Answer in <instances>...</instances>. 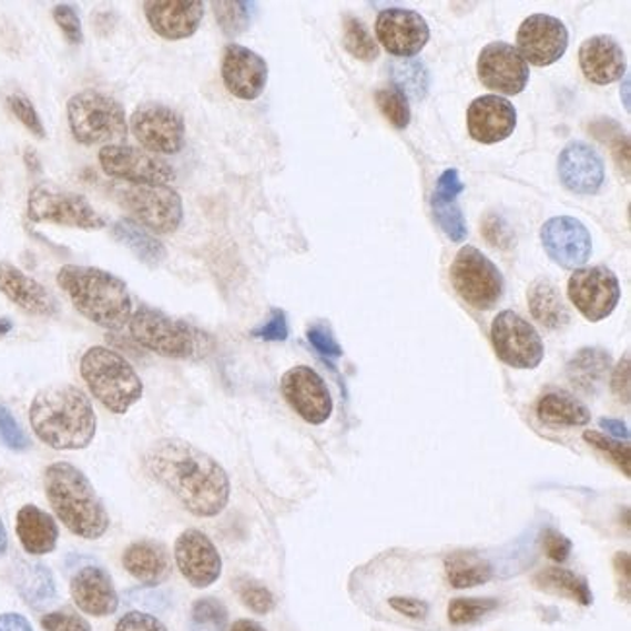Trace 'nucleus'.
I'll use <instances>...</instances> for the list:
<instances>
[{
	"mask_svg": "<svg viewBox=\"0 0 631 631\" xmlns=\"http://www.w3.org/2000/svg\"><path fill=\"white\" fill-rule=\"evenodd\" d=\"M146 468L181 506L196 517H214L230 501L226 470L208 452L183 439H160L146 452Z\"/></svg>",
	"mask_w": 631,
	"mask_h": 631,
	"instance_id": "nucleus-1",
	"label": "nucleus"
},
{
	"mask_svg": "<svg viewBox=\"0 0 631 631\" xmlns=\"http://www.w3.org/2000/svg\"><path fill=\"white\" fill-rule=\"evenodd\" d=\"M35 436L59 451L84 449L95 436L94 406L84 390L72 385H53L40 390L30 408Z\"/></svg>",
	"mask_w": 631,
	"mask_h": 631,
	"instance_id": "nucleus-2",
	"label": "nucleus"
},
{
	"mask_svg": "<svg viewBox=\"0 0 631 631\" xmlns=\"http://www.w3.org/2000/svg\"><path fill=\"white\" fill-rule=\"evenodd\" d=\"M59 286L88 320L121 330L133 317V297L125 282L95 266L67 265L57 276Z\"/></svg>",
	"mask_w": 631,
	"mask_h": 631,
	"instance_id": "nucleus-3",
	"label": "nucleus"
},
{
	"mask_svg": "<svg viewBox=\"0 0 631 631\" xmlns=\"http://www.w3.org/2000/svg\"><path fill=\"white\" fill-rule=\"evenodd\" d=\"M49 503L64 527L82 538H100L110 527V515L82 470L55 462L45 470Z\"/></svg>",
	"mask_w": 631,
	"mask_h": 631,
	"instance_id": "nucleus-4",
	"label": "nucleus"
},
{
	"mask_svg": "<svg viewBox=\"0 0 631 631\" xmlns=\"http://www.w3.org/2000/svg\"><path fill=\"white\" fill-rule=\"evenodd\" d=\"M129 330L142 348L173 359H203L214 350V338L187 320L142 305L129 320Z\"/></svg>",
	"mask_w": 631,
	"mask_h": 631,
	"instance_id": "nucleus-5",
	"label": "nucleus"
},
{
	"mask_svg": "<svg viewBox=\"0 0 631 631\" xmlns=\"http://www.w3.org/2000/svg\"><path fill=\"white\" fill-rule=\"evenodd\" d=\"M80 374L100 403L113 414H125L142 397L141 377L118 352L94 346L82 356Z\"/></svg>",
	"mask_w": 631,
	"mask_h": 631,
	"instance_id": "nucleus-6",
	"label": "nucleus"
},
{
	"mask_svg": "<svg viewBox=\"0 0 631 631\" xmlns=\"http://www.w3.org/2000/svg\"><path fill=\"white\" fill-rule=\"evenodd\" d=\"M67 115L72 136L84 146L125 139L129 131L125 108L115 98L98 90L72 95L67 105Z\"/></svg>",
	"mask_w": 631,
	"mask_h": 631,
	"instance_id": "nucleus-7",
	"label": "nucleus"
},
{
	"mask_svg": "<svg viewBox=\"0 0 631 631\" xmlns=\"http://www.w3.org/2000/svg\"><path fill=\"white\" fill-rule=\"evenodd\" d=\"M115 196L133 222L152 234H173L183 222V199L170 185H126L115 189Z\"/></svg>",
	"mask_w": 631,
	"mask_h": 631,
	"instance_id": "nucleus-8",
	"label": "nucleus"
},
{
	"mask_svg": "<svg viewBox=\"0 0 631 631\" xmlns=\"http://www.w3.org/2000/svg\"><path fill=\"white\" fill-rule=\"evenodd\" d=\"M452 288L470 307L488 312L503 296V276L498 266L476 247H462L451 265Z\"/></svg>",
	"mask_w": 631,
	"mask_h": 631,
	"instance_id": "nucleus-9",
	"label": "nucleus"
},
{
	"mask_svg": "<svg viewBox=\"0 0 631 631\" xmlns=\"http://www.w3.org/2000/svg\"><path fill=\"white\" fill-rule=\"evenodd\" d=\"M28 216L32 222H48L59 226L79 227V230H102L105 220L95 212L86 199L49 183H40L30 191Z\"/></svg>",
	"mask_w": 631,
	"mask_h": 631,
	"instance_id": "nucleus-10",
	"label": "nucleus"
},
{
	"mask_svg": "<svg viewBox=\"0 0 631 631\" xmlns=\"http://www.w3.org/2000/svg\"><path fill=\"white\" fill-rule=\"evenodd\" d=\"M491 344L498 358L515 369H535L545 359V343L537 328L519 313L501 312L491 323Z\"/></svg>",
	"mask_w": 631,
	"mask_h": 631,
	"instance_id": "nucleus-11",
	"label": "nucleus"
},
{
	"mask_svg": "<svg viewBox=\"0 0 631 631\" xmlns=\"http://www.w3.org/2000/svg\"><path fill=\"white\" fill-rule=\"evenodd\" d=\"M568 296L584 319L599 323L614 313L622 289L618 276L607 266H587L569 276Z\"/></svg>",
	"mask_w": 631,
	"mask_h": 631,
	"instance_id": "nucleus-12",
	"label": "nucleus"
},
{
	"mask_svg": "<svg viewBox=\"0 0 631 631\" xmlns=\"http://www.w3.org/2000/svg\"><path fill=\"white\" fill-rule=\"evenodd\" d=\"M134 139L150 154L172 156L185 146V119L164 103H141L131 118Z\"/></svg>",
	"mask_w": 631,
	"mask_h": 631,
	"instance_id": "nucleus-13",
	"label": "nucleus"
},
{
	"mask_svg": "<svg viewBox=\"0 0 631 631\" xmlns=\"http://www.w3.org/2000/svg\"><path fill=\"white\" fill-rule=\"evenodd\" d=\"M103 173L113 180L126 181L129 185L154 183L167 185L175 180V170L164 157L154 156L146 150L129 144H105L98 154Z\"/></svg>",
	"mask_w": 631,
	"mask_h": 631,
	"instance_id": "nucleus-14",
	"label": "nucleus"
},
{
	"mask_svg": "<svg viewBox=\"0 0 631 631\" xmlns=\"http://www.w3.org/2000/svg\"><path fill=\"white\" fill-rule=\"evenodd\" d=\"M569 33L558 18L532 14L522 22L517 33V51L525 63L550 67L568 51Z\"/></svg>",
	"mask_w": 631,
	"mask_h": 631,
	"instance_id": "nucleus-15",
	"label": "nucleus"
},
{
	"mask_svg": "<svg viewBox=\"0 0 631 631\" xmlns=\"http://www.w3.org/2000/svg\"><path fill=\"white\" fill-rule=\"evenodd\" d=\"M282 395L288 405L299 414L307 424L319 426L333 414V397L327 383L323 381L313 367L296 366L282 377Z\"/></svg>",
	"mask_w": 631,
	"mask_h": 631,
	"instance_id": "nucleus-16",
	"label": "nucleus"
},
{
	"mask_svg": "<svg viewBox=\"0 0 631 631\" xmlns=\"http://www.w3.org/2000/svg\"><path fill=\"white\" fill-rule=\"evenodd\" d=\"M478 79L491 92L503 95L521 94L529 84V64L525 63V59L513 45L493 41L486 45L478 57Z\"/></svg>",
	"mask_w": 631,
	"mask_h": 631,
	"instance_id": "nucleus-17",
	"label": "nucleus"
},
{
	"mask_svg": "<svg viewBox=\"0 0 631 631\" xmlns=\"http://www.w3.org/2000/svg\"><path fill=\"white\" fill-rule=\"evenodd\" d=\"M540 240L556 265L577 271L591 258L592 237L583 222L571 216H556L542 226Z\"/></svg>",
	"mask_w": 631,
	"mask_h": 631,
	"instance_id": "nucleus-18",
	"label": "nucleus"
},
{
	"mask_svg": "<svg viewBox=\"0 0 631 631\" xmlns=\"http://www.w3.org/2000/svg\"><path fill=\"white\" fill-rule=\"evenodd\" d=\"M375 33L390 55L410 59L420 53L429 41V26L418 12L408 9H387L379 12Z\"/></svg>",
	"mask_w": 631,
	"mask_h": 631,
	"instance_id": "nucleus-19",
	"label": "nucleus"
},
{
	"mask_svg": "<svg viewBox=\"0 0 631 631\" xmlns=\"http://www.w3.org/2000/svg\"><path fill=\"white\" fill-rule=\"evenodd\" d=\"M222 79L230 94L251 102L265 92L268 64L250 48H243L240 43H230L222 59Z\"/></svg>",
	"mask_w": 631,
	"mask_h": 631,
	"instance_id": "nucleus-20",
	"label": "nucleus"
},
{
	"mask_svg": "<svg viewBox=\"0 0 631 631\" xmlns=\"http://www.w3.org/2000/svg\"><path fill=\"white\" fill-rule=\"evenodd\" d=\"M175 560L181 573L196 589L211 587L222 573V558L211 538L196 529H189L175 542Z\"/></svg>",
	"mask_w": 631,
	"mask_h": 631,
	"instance_id": "nucleus-21",
	"label": "nucleus"
},
{
	"mask_svg": "<svg viewBox=\"0 0 631 631\" xmlns=\"http://www.w3.org/2000/svg\"><path fill=\"white\" fill-rule=\"evenodd\" d=\"M468 133L480 144H498L515 133L517 110L499 95H482L470 103L467 115Z\"/></svg>",
	"mask_w": 631,
	"mask_h": 631,
	"instance_id": "nucleus-22",
	"label": "nucleus"
},
{
	"mask_svg": "<svg viewBox=\"0 0 631 631\" xmlns=\"http://www.w3.org/2000/svg\"><path fill=\"white\" fill-rule=\"evenodd\" d=\"M144 14L150 28L164 40H185L195 35L204 18L201 0H149Z\"/></svg>",
	"mask_w": 631,
	"mask_h": 631,
	"instance_id": "nucleus-23",
	"label": "nucleus"
},
{
	"mask_svg": "<svg viewBox=\"0 0 631 631\" xmlns=\"http://www.w3.org/2000/svg\"><path fill=\"white\" fill-rule=\"evenodd\" d=\"M558 173L563 187L576 195H594L604 183V162L584 142H569L561 150Z\"/></svg>",
	"mask_w": 631,
	"mask_h": 631,
	"instance_id": "nucleus-24",
	"label": "nucleus"
},
{
	"mask_svg": "<svg viewBox=\"0 0 631 631\" xmlns=\"http://www.w3.org/2000/svg\"><path fill=\"white\" fill-rule=\"evenodd\" d=\"M579 67L592 84H612L625 72L622 45L612 35H592L579 49Z\"/></svg>",
	"mask_w": 631,
	"mask_h": 631,
	"instance_id": "nucleus-25",
	"label": "nucleus"
},
{
	"mask_svg": "<svg viewBox=\"0 0 631 631\" xmlns=\"http://www.w3.org/2000/svg\"><path fill=\"white\" fill-rule=\"evenodd\" d=\"M0 292L32 315L53 317L59 312L53 294L10 263H0Z\"/></svg>",
	"mask_w": 631,
	"mask_h": 631,
	"instance_id": "nucleus-26",
	"label": "nucleus"
},
{
	"mask_svg": "<svg viewBox=\"0 0 631 631\" xmlns=\"http://www.w3.org/2000/svg\"><path fill=\"white\" fill-rule=\"evenodd\" d=\"M71 592L77 607L86 614L110 615L118 610V591L102 568L80 569L72 579Z\"/></svg>",
	"mask_w": 631,
	"mask_h": 631,
	"instance_id": "nucleus-27",
	"label": "nucleus"
},
{
	"mask_svg": "<svg viewBox=\"0 0 631 631\" xmlns=\"http://www.w3.org/2000/svg\"><path fill=\"white\" fill-rule=\"evenodd\" d=\"M462 191H465V183L460 181L459 172L447 170L437 180L436 193L431 199L437 226L441 227V232L455 243L465 242L468 234L467 222H465L459 201H457Z\"/></svg>",
	"mask_w": 631,
	"mask_h": 631,
	"instance_id": "nucleus-28",
	"label": "nucleus"
},
{
	"mask_svg": "<svg viewBox=\"0 0 631 631\" xmlns=\"http://www.w3.org/2000/svg\"><path fill=\"white\" fill-rule=\"evenodd\" d=\"M17 532L28 553L41 556L55 550L59 538L55 519L40 507L26 506L18 511Z\"/></svg>",
	"mask_w": 631,
	"mask_h": 631,
	"instance_id": "nucleus-29",
	"label": "nucleus"
},
{
	"mask_svg": "<svg viewBox=\"0 0 631 631\" xmlns=\"http://www.w3.org/2000/svg\"><path fill=\"white\" fill-rule=\"evenodd\" d=\"M123 563L131 576L146 584H157L170 576V556L157 542H136L126 548Z\"/></svg>",
	"mask_w": 631,
	"mask_h": 631,
	"instance_id": "nucleus-30",
	"label": "nucleus"
},
{
	"mask_svg": "<svg viewBox=\"0 0 631 631\" xmlns=\"http://www.w3.org/2000/svg\"><path fill=\"white\" fill-rule=\"evenodd\" d=\"M529 307L532 317L550 330L563 328L569 323V309L560 289L550 278H538L529 288Z\"/></svg>",
	"mask_w": 631,
	"mask_h": 631,
	"instance_id": "nucleus-31",
	"label": "nucleus"
},
{
	"mask_svg": "<svg viewBox=\"0 0 631 631\" xmlns=\"http://www.w3.org/2000/svg\"><path fill=\"white\" fill-rule=\"evenodd\" d=\"M111 235L146 266H160L167 257L164 243L131 218L118 220L111 227Z\"/></svg>",
	"mask_w": 631,
	"mask_h": 631,
	"instance_id": "nucleus-32",
	"label": "nucleus"
},
{
	"mask_svg": "<svg viewBox=\"0 0 631 631\" xmlns=\"http://www.w3.org/2000/svg\"><path fill=\"white\" fill-rule=\"evenodd\" d=\"M612 367V358L607 350L600 348H583L577 352L568 364V379L573 387L592 395L599 390L600 385L607 379L608 372Z\"/></svg>",
	"mask_w": 631,
	"mask_h": 631,
	"instance_id": "nucleus-33",
	"label": "nucleus"
},
{
	"mask_svg": "<svg viewBox=\"0 0 631 631\" xmlns=\"http://www.w3.org/2000/svg\"><path fill=\"white\" fill-rule=\"evenodd\" d=\"M537 414L540 420L550 426L576 428V426H587L591 421V410L581 400H577L563 390L546 393L545 397L538 400Z\"/></svg>",
	"mask_w": 631,
	"mask_h": 631,
	"instance_id": "nucleus-34",
	"label": "nucleus"
},
{
	"mask_svg": "<svg viewBox=\"0 0 631 631\" xmlns=\"http://www.w3.org/2000/svg\"><path fill=\"white\" fill-rule=\"evenodd\" d=\"M445 576L452 589H472L488 583L493 569L490 561L472 550H457L445 558Z\"/></svg>",
	"mask_w": 631,
	"mask_h": 631,
	"instance_id": "nucleus-35",
	"label": "nucleus"
},
{
	"mask_svg": "<svg viewBox=\"0 0 631 631\" xmlns=\"http://www.w3.org/2000/svg\"><path fill=\"white\" fill-rule=\"evenodd\" d=\"M538 589L553 594H561L568 599L577 600L581 607H591L592 592L583 577L571 573L568 569L548 568L535 576Z\"/></svg>",
	"mask_w": 631,
	"mask_h": 631,
	"instance_id": "nucleus-36",
	"label": "nucleus"
},
{
	"mask_svg": "<svg viewBox=\"0 0 631 631\" xmlns=\"http://www.w3.org/2000/svg\"><path fill=\"white\" fill-rule=\"evenodd\" d=\"M18 589L32 607H48L55 599L53 576L45 566L24 563L18 571Z\"/></svg>",
	"mask_w": 631,
	"mask_h": 631,
	"instance_id": "nucleus-37",
	"label": "nucleus"
},
{
	"mask_svg": "<svg viewBox=\"0 0 631 631\" xmlns=\"http://www.w3.org/2000/svg\"><path fill=\"white\" fill-rule=\"evenodd\" d=\"M212 9H214L222 32L230 38H235L250 28L251 18L255 14L257 4H253V2H214Z\"/></svg>",
	"mask_w": 631,
	"mask_h": 631,
	"instance_id": "nucleus-38",
	"label": "nucleus"
},
{
	"mask_svg": "<svg viewBox=\"0 0 631 631\" xmlns=\"http://www.w3.org/2000/svg\"><path fill=\"white\" fill-rule=\"evenodd\" d=\"M375 102L390 125L405 131L410 125V103L408 95L398 86L381 88L375 92Z\"/></svg>",
	"mask_w": 631,
	"mask_h": 631,
	"instance_id": "nucleus-39",
	"label": "nucleus"
},
{
	"mask_svg": "<svg viewBox=\"0 0 631 631\" xmlns=\"http://www.w3.org/2000/svg\"><path fill=\"white\" fill-rule=\"evenodd\" d=\"M344 48L359 61H375L379 57V45L375 43L372 33L358 18L348 17L344 20Z\"/></svg>",
	"mask_w": 631,
	"mask_h": 631,
	"instance_id": "nucleus-40",
	"label": "nucleus"
},
{
	"mask_svg": "<svg viewBox=\"0 0 631 631\" xmlns=\"http://www.w3.org/2000/svg\"><path fill=\"white\" fill-rule=\"evenodd\" d=\"M227 610L218 599L196 600L189 631H226Z\"/></svg>",
	"mask_w": 631,
	"mask_h": 631,
	"instance_id": "nucleus-41",
	"label": "nucleus"
},
{
	"mask_svg": "<svg viewBox=\"0 0 631 631\" xmlns=\"http://www.w3.org/2000/svg\"><path fill=\"white\" fill-rule=\"evenodd\" d=\"M496 599H455L449 602L447 618L452 625H468L498 608Z\"/></svg>",
	"mask_w": 631,
	"mask_h": 631,
	"instance_id": "nucleus-42",
	"label": "nucleus"
},
{
	"mask_svg": "<svg viewBox=\"0 0 631 631\" xmlns=\"http://www.w3.org/2000/svg\"><path fill=\"white\" fill-rule=\"evenodd\" d=\"M592 131L600 141L610 144L615 162L625 170V177H628V172H630V141H628V136L620 129V125H615L614 121H610V119L607 121L602 119L597 125H592Z\"/></svg>",
	"mask_w": 631,
	"mask_h": 631,
	"instance_id": "nucleus-43",
	"label": "nucleus"
},
{
	"mask_svg": "<svg viewBox=\"0 0 631 631\" xmlns=\"http://www.w3.org/2000/svg\"><path fill=\"white\" fill-rule=\"evenodd\" d=\"M583 439L587 444H591L594 449L608 455L614 460L615 467L622 470L623 475L631 476V451L630 445L618 441L614 437L604 436L600 431H584Z\"/></svg>",
	"mask_w": 631,
	"mask_h": 631,
	"instance_id": "nucleus-44",
	"label": "nucleus"
},
{
	"mask_svg": "<svg viewBox=\"0 0 631 631\" xmlns=\"http://www.w3.org/2000/svg\"><path fill=\"white\" fill-rule=\"evenodd\" d=\"M237 592H240V599L245 602V607H250L257 614H266L274 608L273 592L268 591L265 584L257 583L253 579H240Z\"/></svg>",
	"mask_w": 631,
	"mask_h": 631,
	"instance_id": "nucleus-45",
	"label": "nucleus"
},
{
	"mask_svg": "<svg viewBox=\"0 0 631 631\" xmlns=\"http://www.w3.org/2000/svg\"><path fill=\"white\" fill-rule=\"evenodd\" d=\"M9 105L12 113H14V118H17L30 133L35 134L38 139L45 136V126L41 123L40 113L35 111L33 103L30 102L24 94L10 95Z\"/></svg>",
	"mask_w": 631,
	"mask_h": 631,
	"instance_id": "nucleus-46",
	"label": "nucleus"
},
{
	"mask_svg": "<svg viewBox=\"0 0 631 631\" xmlns=\"http://www.w3.org/2000/svg\"><path fill=\"white\" fill-rule=\"evenodd\" d=\"M0 441L14 451H24L30 447L24 429L20 428L17 418L4 405H0Z\"/></svg>",
	"mask_w": 631,
	"mask_h": 631,
	"instance_id": "nucleus-47",
	"label": "nucleus"
},
{
	"mask_svg": "<svg viewBox=\"0 0 631 631\" xmlns=\"http://www.w3.org/2000/svg\"><path fill=\"white\" fill-rule=\"evenodd\" d=\"M307 340L312 343L313 348L319 352L323 358L336 359L343 356L340 344L336 343L333 330L325 323H315L307 328Z\"/></svg>",
	"mask_w": 631,
	"mask_h": 631,
	"instance_id": "nucleus-48",
	"label": "nucleus"
},
{
	"mask_svg": "<svg viewBox=\"0 0 631 631\" xmlns=\"http://www.w3.org/2000/svg\"><path fill=\"white\" fill-rule=\"evenodd\" d=\"M53 20L57 26L61 28L64 38L69 40L72 45H80L84 40V32H82V22H80L77 10L72 9L71 4H57L53 9Z\"/></svg>",
	"mask_w": 631,
	"mask_h": 631,
	"instance_id": "nucleus-49",
	"label": "nucleus"
},
{
	"mask_svg": "<svg viewBox=\"0 0 631 631\" xmlns=\"http://www.w3.org/2000/svg\"><path fill=\"white\" fill-rule=\"evenodd\" d=\"M251 335L258 338V340H266V343H284L289 335L288 319L286 313L282 309H273L271 317L255 328Z\"/></svg>",
	"mask_w": 631,
	"mask_h": 631,
	"instance_id": "nucleus-50",
	"label": "nucleus"
},
{
	"mask_svg": "<svg viewBox=\"0 0 631 631\" xmlns=\"http://www.w3.org/2000/svg\"><path fill=\"white\" fill-rule=\"evenodd\" d=\"M41 625L48 631H92L82 615L69 612V610H59V612L43 615Z\"/></svg>",
	"mask_w": 631,
	"mask_h": 631,
	"instance_id": "nucleus-51",
	"label": "nucleus"
},
{
	"mask_svg": "<svg viewBox=\"0 0 631 631\" xmlns=\"http://www.w3.org/2000/svg\"><path fill=\"white\" fill-rule=\"evenodd\" d=\"M390 610L410 620H426L429 615V604L426 600L416 597H390L387 600Z\"/></svg>",
	"mask_w": 631,
	"mask_h": 631,
	"instance_id": "nucleus-52",
	"label": "nucleus"
},
{
	"mask_svg": "<svg viewBox=\"0 0 631 631\" xmlns=\"http://www.w3.org/2000/svg\"><path fill=\"white\" fill-rule=\"evenodd\" d=\"M542 548L550 560L563 563L571 553V542L556 529H546L542 535Z\"/></svg>",
	"mask_w": 631,
	"mask_h": 631,
	"instance_id": "nucleus-53",
	"label": "nucleus"
},
{
	"mask_svg": "<svg viewBox=\"0 0 631 631\" xmlns=\"http://www.w3.org/2000/svg\"><path fill=\"white\" fill-rule=\"evenodd\" d=\"M115 631H167L164 623L144 612H129L119 620Z\"/></svg>",
	"mask_w": 631,
	"mask_h": 631,
	"instance_id": "nucleus-54",
	"label": "nucleus"
},
{
	"mask_svg": "<svg viewBox=\"0 0 631 631\" xmlns=\"http://www.w3.org/2000/svg\"><path fill=\"white\" fill-rule=\"evenodd\" d=\"M612 390L623 405H630V354H623L612 374Z\"/></svg>",
	"mask_w": 631,
	"mask_h": 631,
	"instance_id": "nucleus-55",
	"label": "nucleus"
},
{
	"mask_svg": "<svg viewBox=\"0 0 631 631\" xmlns=\"http://www.w3.org/2000/svg\"><path fill=\"white\" fill-rule=\"evenodd\" d=\"M0 631H32V625L20 614L0 615Z\"/></svg>",
	"mask_w": 631,
	"mask_h": 631,
	"instance_id": "nucleus-56",
	"label": "nucleus"
},
{
	"mask_svg": "<svg viewBox=\"0 0 631 631\" xmlns=\"http://www.w3.org/2000/svg\"><path fill=\"white\" fill-rule=\"evenodd\" d=\"M600 428L607 429V434L618 439H630V428L623 424L622 420H614V418H600Z\"/></svg>",
	"mask_w": 631,
	"mask_h": 631,
	"instance_id": "nucleus-57",
	"label": "nucleus"
},
{
	"mask_svg": "<svg viewBox=\"0 0 631 631\" xmlns=\"http://www.w3.org/2000/svg\"><path fill=\"white\" fill-rule=\"evenodd\" d=\"M230 631H266L261 623L253 622V620H240L235 622Z\"/></svg>",
	"mask_w": 631,
	"mask_h": 631,
	"instance_id": "nucleus-58",
	"label": "nucleus"
},
{
	"mask_svg": "<svg viewBox=\"0 0 631 631\" xmlns=\"http://www.w3.org/2000/svg\"><path fill=\"white\" fill-rule=\"evenodd\" d=\"M7 546H9V538H7V530H4V525L0 521V556L7 552Z\"/></svg>",
	"mask_w": 631,
	"mask_h": 631,
	"instance_id": "nucleus-59",
	"label": "nucleus"
},
{
	"mask_svg": "<svg viewBox=\"0 0 631 631\" xmlns=\"http://www.w3.org/2000/svg\"><path fill=\"white\" fill-rule=\"evenodd\" d=\"M10 328H12V320L0 319V336H4L7 333H10Z\"/></svg>",
	"mask_w": 631,
	"mask_h": 631,
	"instance_id": "nucleus-60",
	"label": "nucleus"
}]
</instances>
